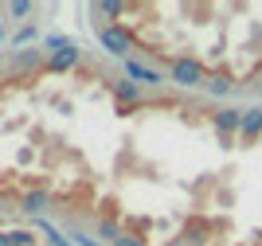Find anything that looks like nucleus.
Returning a JSON list of instances; mask_svg holds the SVG:
<instances>
[{"instance_id": "f257e3e1", "label": "nucleus", "mask_w": 262, "mask_h": 246, "mask_svg": "<svg viewBox=\"0 0 262 246\" xmlns=\"http://www.w3.org/2000/svg\"><path fill=\"white\" fill-rule=\"evenodd\" d=\"M204 82H208V66L200 63L196 55H172V59H168V86L204 90Z\"/></svg>"}, {"instance_id": "f03ea898", "label": "nucleus", "mask_w": 262, "mask_h": 246, "mask_svg": "<svg viewBox=\"0 0 262 246\" xmlns=\"http://www.w3.org/2000/svg\"><path fill=\"white\" fill-rule=\"evenodd\" d=\"M94 35H98V43H102V51H110L114 59H129V51H133V35L121 28V24H114V20H94Z\"/></svg>"}, {"instance_id": "7ed1b4c3", "label": "nucleus", "mask_w": 262, "mask_h": 246, "mask_svg": "<svg viewBox=\"0 0 262 246\" xmlns=\"http://www.w3.org/2000/svg\"><path fill=\"white\" fill-rule=\"evenodd\" d=\"M121 71H125V78L137 82V86H164V82H168V71L145 63V59H137V55H129V59L121 63Z\"/></svg>"}, {"instance_id": "20e7f679", "label": "nucleus", "mask_w": 262, "mask_h": 246, "mask_svg": "<svg viewBox=\"0 0 262 246\" xmlns=\"http://www.w3.org/2000/svg\"><path fill=\"white\" fill-rule=\"evenodd\" d=\"M211 125H215L219 141H223V145H231V141L239 137V129H243V109H235V106L215 109V114H211Z\"/></svg>"}, {"instance_id": "39448f33", "label": "nucleus", "mask_w": 262, "mask_h": 246, "mask_svg": "<svg viewBox=\"0 0 262 246\" xmlns=\"http://www.w3.org/2000/svg\"><path fill=\"white\" fill-rule=\"evenodd\" d=\"M78 63H82V51H78L75 43H71V47H59V51L47 55V66H51V71H71V66H78Z\"/></svg>"}, {"instance_id": "423d86ee", "label": "nucleus", "mask_w": 262, "mask_h": 246, "mask_svg": "<svg viewBox=\"0 0 262 246\" xmlns=\"http://www.w3.org/2000/svg\"><path fill=\"white\" fill-rule=\"evenodd\" d=\"M262 137V106H254V109H243V129H239V141H258Z\"/></svg>"}, {"instance_id": "0eeeda50", "label": "nucleus", "mask_w": 262, "mask_h": 246, "mask_svg": "<svg viewBox=\"0 0 262 246\" xmlns=\"http://www.w3.org/2000/svg\"><path fill=\"white\" fill-rule=\"evenodd\" d=\"M114 98H118L121 106H141V102H145V86L121 78V82H114Z\"/></svg>"}, {"instance_id": "6e6552de", "label": "nucleus", "mask_w": 262, "mask_h": 246, "mask_svg": "<svg viewBox=\"0 0 262 246\" xmlns=\"http://www.w3.org/2000/svg\"><path fill=\"white\" fill-rule=\"evenodd\" d=\"M204 90H208L211 98H227L231 90H235V78H231V71H215V75H208Z\"/></svg>"}, {"instance_id": "1a4fd4ad", "label": "nucleus", "mask_w": 262, "mask_h": 246, "mask_svg": "<svg viewBox=\"0 0 262 246\" xmlns=\"http://www.w3.org/2000/svg\"><path fill=\"white\" fill-rule=\"evenodd\" d=\"M94 231H98V238H106L110 246H114V242H118L121 235H125V231L118 227V219H110V215H98V223H94Z\"/></svg>"}, {"instance_id": "9d476101", "label": "nucleus", "mask_w": 262, "mask_h": 246, "mask_svg": "<svg viewBox=\"0 0 262 246\" xmlns=\"http://www.w3.org/2000/svg\"><path fill=\"white\" fill-rule=\"evenodd\" d=\"M47 204H51V195H47V192H28V195L20 199V207H24L28 215H43Z\"/></svg>"}, {"instance_id": "9b49d317", "label": "nucleus", "mask_w": 262, "mask_h": 246, "mask_svg": "<svg viewBox=\"0 0 262 246\" xmlns=\"http://www.w3.org/2000/svg\"><path fill=\"white\" fill-rule=\"evenodd\" d=\"M35 231H39V235H43L51 246H75L71 238H63V231H59V227H51V223H47V219H35Z\"/></svg>"}, {"instance_id": "f8f14e48", "label": "nucleus", "mask_w": 262, "mask_h": 246, "mask_svg": "<svg viewBox=\"0 0 262 246\" xmlns=\"http://www.w3.org/2000/svg\"><path fill=\"white\" fill-rule=\"evenodd\" d=\"M94 16H121V12H125V4H121V0H102V4H94Z\"/></svg>"}, {"instance_id": "ddd939ff", "label": "nucleus", "mask_w": 262, "mask_h": 246, "mask_svg": "<svg viewBox=\"0 0 262 246\" xmlns=\"http://www.w3.org/2000/svg\"><path fill=\"white\" fill-rule=\"evenodd\" d=\"M39 63H43V51H35V47L16 55V66H39Z\"/></svg>"}, {"instance_id": "4468645a", "label": "nucleus", "mask_w": 262, "mask_h": 246, "mask_svg": "<svg viewBox=\"0 0 262 246\" xmlns=\"http://www.w3.org/2000/svg\"><path fill=\"white\" fill-rule=\"evenodd\" d=\"M12 246H35V231H8Z\"/></svg>"}, {"instance_id": "2eb2a0df", "label": "nucleus", "mask_w": 262, "mask_h": 246, "mask_svg": "<svg viewBox=\"0 0 262 246\" xmlns=\"http://www.w3.org/2000/svg\"><path fill=\"white\" fill-rule=\"evenodd\" d=\"M71 238H75V246H102L94 235H86V231H78V227H71Z\"/></svg>"}, {"instance_id": "dca6fc26", "label": "nucleus", "mask_w": 262, "mask_h": 246, "mask_svg": "<svg viewBox=\"0 0 262 246\" xmlns=\"http://www.w3.org/2000/svg\"><path fill=\"white\" fill-rule=\"evenodd\" d=\"M32 39H35V28H32V24H28V28H20V32L12 35V43H16V47H24V43H32Z\"/></svg>"}, {"instance_id": "f3484780", "label": "nucleus", "mask_w": 262, "mask_h": 246, "mask_svg": "<svg viewBox=\"0 0 262 246\" xmlns=\"http://www.w3.org/2000/svg\"><path fill=\"white\" fill-rule=\"evenodd\" d=\"M8 16H32V4H28V0H12V4H8Z\"/></svg>"}, {"instance_id": "a211bd4d", "label": "nucleus", "mask_w": 262, "mask_h": 246, "mask_svg": "<svg viewBox=\"0 0 262 246\" xmlns=\"http://www.w3.org/2000/svg\"><path fill=\"white\" fill-rule=\"evenodd\" d=\"M114 246H149V242H145V238H137V235H129V231H125V235H121V238H118V242H114Z\"/></svg>"}, {"instance_id": "6ab92c4d", "label": "nucleus", "mask_w": 262, "mask_h": 246, "mask_svg": "<svg viewBox=\"0 0 262 246\" xmlns=\"http://www.w3.org/2000/svg\"><path fill=\"white\" fill-rule=\"evenodd\" d=\"M0 246H12V238H8V231H0Z\"/></svg>"}, {"instance_id": "aec40b11", "label": "nucleus", "mask_w": 262, "mask_h": 246, "mask_svg": "<svg viewBox=\"0 0 262 246\" xmlns=\"http://www.w3.org/2000/svg\"><path fill=\"white\" fill-rule=\"evenodd\" d=\"M0 43H4V28H0Z\"/></svg>"}, {"instance_id": "412c9836", "label": "nucleus", "mask_w": 262, "mask_h": 246, "mask_svg": "<svg viewBox=\"0 0 262 246\" xmlns=\"http://www.w3.org/2000/svg\"><path fill=\"white\" fill-rule=\"evenodd\" d=\"M0 207H4V195H0Z\"/></svg>"}]
</instances>
